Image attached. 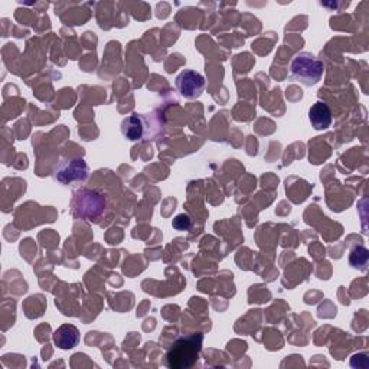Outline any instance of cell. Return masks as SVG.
<instances>
[{
  "label": "cell",
  "instance_id": "6da1fadb",
  "mask_svg": "<svg viewBox=\"0 0 369 369\" xmlns=\"http://www.w3.org/2000/svg\"><path fill=\"white\" fill-rule=\"evenodd\" d=\"M204 335L192 333L173 342L165 356V365L170 369H188L199 359Z\"/></svg>",
  "mask_w": 369,
  "mask_h": 369
},
{
  "label": "cell",
  "instance_id": "7a4b0ae2",
  "mask_svg": "<svg viewBox=\"0 0 369 369\" xmlns=\"http://www.w3.org/2000/svg\"><path fill=\"white\" fill-rule=\"evenodd\" d=\"M105 198L97 190L81 189L74 193L71 211L75 218L93 221L100 218L105 209Z\"/></svg>",
  "mask_w": 369,
  "mask_h": 369
},
{
  "label": "cell",
  "instance_id": "3957f363",
  "mask_svg": "<svg viewBox=\"0 0 369 369\" xmlns=\"http://www.w3.org/2000/svg\"><path fill=\"white\" fill-rule=\"evenodd\" d=\"M323 71H324L323 62L310 52L297 54L290 65L292 78L306 86H312L317 84L323 77Z\"/></svg>",
  "mask_w": 369,
  "mask_h": 369
},
{
  "label": "cell",
  "instance_id": "277c9868",
  "mask_svg": "<svg viewBox=\"0 0 369 369\" xmlns=\"http://www.w3.org/2000/svg\"><path fill=\"white\" fill-rule=\"evenodd\" d=\"M54 178L62 185H70L73 182H82L89 178V165L85 163L84 159L65 160L57 167Z\"/></svg>",
  "mask_w": 369,
  "mask_h": 369
},
{
  "label": "cell",
  "instance_id": "5b68a950",
  "mask_svg": "<svg viewBox=\"0 0 369 369\" xmlns=\"http://www.w3.org/2000/svg\"><path fill=\"white\" fill-rule=\"evenodd\" d=\"M176 89L182 97L193 100L202 94L205 89V78L197 71L185 70L176 78Z\"/></svg>",
  "mask_w": 369,
  "mask_h": 369
},
{
  "label": "cell",
  "instance_id": "8992f818",
  "mask_svg": "<svg viewBox=\"0 0 369 369\" xmlns=\"http://www.w3.org/2000/svg\"><path fill=\"white\" fill-rule=\"evenodd\" d=\"M54 343L62 351L74 349L80 343V331L74 324H62L54 332Z\"/></svg>",
  "mask_w": 369,
  "mask_h": 369
},
{
  "label": "cell",
  "instance_id": "52a82bcc",
  "mask_svg": "<svg viewBox=\"0 0 369 369\" xmlns=\"http://www.w3.org/2000/svg\"><path fill=\"white\" fill-rule=\"evenodd\" d=\"M309 121L316 130H326L332 124V112L326 103L317 101L309 110Z\"/></svg>",
  "mask_w": 369,
  "mask_h": 369
},
{
  "label": "cell",
  "instance_id": "ba28073f",
  "mask_svg": "<svg viewBox=\"0 0 369 369\" xmlns=\"http://www.w3.org/2000/svg\"><path fill=\"white\" fill-rule=\"evenodd\" d=\"M121 133L126 139L136 142L144 136V121L139 114H132L121 123Z\"/></svg>",
  "mask_w": 369,
  "mask_h": 369
},
{
  "label": "cell",
  "instance_id": "9c48e42d",
  "mask_svg": "<svg viewBox=\"0 0 369 369\" xmlns=\"http://www.w3.org/2000/svg\"><path fill=\"white\" fill-rule=\"evenodd\" d=\"M368 259H369V253L365 247L362 246H356L349 255V264L354 269H359V270H365L368 266Z\"/></svg>",
  "mask_w": 369,
  "mask_h": 369
},
{
  "label": "cell",
  "instance_id": "30bf717a",
  "mask_svg": "<svg viewBox=\"0 0 369 369\" xmlns=\"http://www.w3.org/2000/svg\"><path fill=\"white\" fill-rule=\"evenodd\" d=\"M172 227L176 231H188L190 228V218L186 213H181L175 216V220L172 221Z\"/></svg>",
  "mask_w": 369,
  "mask_h": 369
}]
</instances>
